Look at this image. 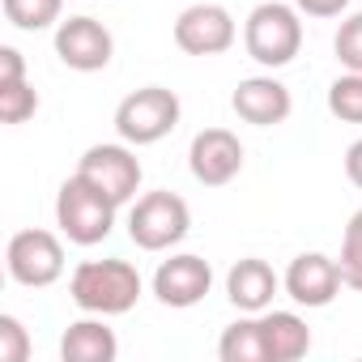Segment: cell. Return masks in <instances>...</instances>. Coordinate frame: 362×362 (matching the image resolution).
<instances>
[{"instance_id": "1", "label": "cell", "mask_w": 362, "mask_h": 362, "mask_svg": "<svg viewBox=\"0 0 362 362\" xmlns=\"http://www.w3.org/2000/svg\"><path fill=\"white\" fill-rule=\"evenodd\" d=\"M69 298L90 315H124L141 298V273L128 260H81L69 277Z\"/></svg>"}, {"instance_id": "2", "label": "cell", "mask_w": 362, "mask_h": 362, "mask_svg": "<svg viewBox=\"0 0 362 362\" xmlns=\"http://www.w3.org/2000/svg\"><path fill=\"white\" fill-rule=\"evenodd\" d=\"M243 47L260 69H286L303 52V13L281 0H264L243 22Z\"/></svg>"}, {"instance_id": "3", "label": "cell", "mask_w": 362, "mask_h": 362, "mask_svg": "<svg viewBox=\"0 0 362 362\" xmlns=\"http://www.w3.org/2000/svg\"><path fill=\"white\" fill-rule=\"evenodd\" d=\"M115 201L111 197H103L94 184H86V179L73 170L64 184H60V192H56V226H60V235L69 239V243H77V247H94V243H103L111 230H115Z\"/></svg>"}, {"instance_id": "4", "label": "cell", "mask_w": 362, "mask_h": 362, "mask_svg": "<svg viewBox=\"0 0 362 362\" xmlns=\"http://www.w3.org/2000/svg\"><path fill=\"white\" fill-rule=\"evenodd\" d=\"M179 115H184V107H179L175 90L141 86L115 107V132H119V141H128L136 149L141 145H158L162 136H170L179 128Z\"/></svg>"}, {"instance_id": "5", "label": "cell", "mask_w": 362, "mask_h": 362, "mask_svg": "<svg viewBox=\"0 0 362 362\" xmlns=\"http://www.w3.org/2000/svg\"><path fill=\"white\" fill-rule=\"evenodd\" d=\"M188 230H192V209L175 192H145L128 209V239L141 252H166L175 243H184Z\"/></svg>"}, {"instance_id": "6", "label": "cell", "mask_w": 362, "mask_h": 362, "mask_svg": "<svg viewBox=\"0 0 362 362\" xmlns=\"http://www.w3.org/2000/svg\"><path fill=\"white\" fill-rule=\"evenodd\" d=\"M5 269L26 290H47L64 277V243L52 230H18L5 247Z\"/></svg>"}, {"instance_id": "7", "label": "cell", "mask_w": 362, "mask_h": 362, "mask_svg": "<svg viewBox=\"0 0 362 362\" xmlns=\"http://www.w3.org/2000/svg\"><path fill=\"white\" fill-rule=\"evenodd\" d=\"M77 175L86 184H94L103 197H111L115 205H128L141 188V158L132 153L128 141L119 145H90L77 162Z\"/></svg>"}, {"instance_id": "8", "label": "cell", "mask_w": 362, "mask_h": 362, "mask_svg": "<svg viewBox=\"0 0 362 362\" xmlns=\"http://www.w3.org/2000/svg\"><path fill=\"white\" fill-rule=\"evenodd\" d=\"M239 39V26L226 5H188L175 18V43L188 56H222Z\"/></svg>"}, {"instance_id": "9", "label": "cell", "mask_w": 362, "mask_h": 362, "mask_svg": "<svg viewBox=\"0 0 362 362\" xmlns=\"http://www.w3.org/2000/svg\"><path fill=\"white\" fill-rule=\"evenodd\" d=\"M209 290H214V269L205 256H192V252H179V256L162 260L153 273V298L162 307H175V311L197 307Z\"/></svg>"}, {"instance_id": "10", "label": "cell", "mask_w": 362, "mask_h": 362, "mask_svg": "<svg viewBox=\"0 0 362 362\" xmlns=\"http://www.w3.org/2000/svg\"><path fill=\"white\" fill-rule=\"evenodd\" d=\"M188 166L192 179L205 188H226L230 179L243 170V145L230 128H205L188 145Z\"/></svg>"}, {"instance_id": "11", "label": "cell", "mask_w": 362, "mask_h": 362, "mask_svg": "<svg viewBox=\"0 0 362 362\" xmlns=\"http://www.w3.org/2000/svg\"><path fill=\"white\" fill-rule=\"evenodd\" d=\"M56 56L73 73H98L115 56V39L98 18H69L56 26Z\"/></svg>"}, {"instance_id": "12", "label": "cell", "mask_w": 362, "mask_h": 362, "mask_svg": "<svg viewBox=\"0 0 362 362\" xmlns=\"http://www.w3.org/2000/svg\"><path fill=\"white\" fill-rule=\"evenodd\" d=\"M286 294L298 303V307H328L337 294H341V264L324 252H303L290 260L286 277H281Z\"/></svg>"}, {"instance_id": "13", "label": "cell", "mask_w": 362, "mask_h": 362, "mask_svg": "<svg viewBox=\"0 0 362 362\" xmlns=\"http://www.w3.org/2000/svg\"><path fill=\"white\" fill-rule=\"evenodd\" d=\"M230 107L243 124H256V128H273V124H286L290 111H294V98L290 90L277 81V77H247L235 86L230 94Z\"/></svg>"}, {"instance_id": "14", "label": "cell", "mask_w": 362, "mask_h": 362, "mask_svg": "<svg viewBox=\"0 0 362 362\" xmlns=\"http://www.w3.org/2000/svg\"><path fill=\"white\" fill-rule=\"evenodd\" d=\"M277 290H281V277H277L273 264L260 260V256H243V260H235L230 273H226V298H230L243 315L269 311L273 298H277Z\"/></svg>"}, {"instance_id": "15", "label": "cell", "mask_w": 362, "mask_h": 362, "mask_svg": "<svg viewBox=\"0 0 362 362\" xmlns=\"http://www.w3.org/2000/svg\"><path fill=\"white\" fill-rule=\"evenodd\" d=\"M260 337L269 362H298L311 349V328L294 311H260Z\"/></svg>"}, {"instance_id": "16", "label": "cell", "mask_w": 362, "mask_h": 362, "mask_svg": "<svg viewBox=\"0 0 362 362\" xmlns=\"http://www.w3.org/2000/svg\"><path fill=\"white\" fill-rule=\"evenodd\" d=\"M119 341L103 320H77L60 337V358L64 362H115Z\"/></svg>"}, {"instance_id": "17", "label": "cell", "mask_w": 362, "mask_h": 362, "mask_svg": "<svg viewBox=\"0 0 362 362\" xmlns=\"http://www.w3.org/2000/svg\"><path fill=\"white\" fill-rule=\"evenodd\" d=\"M218 358L222 362H269L264 358V337H260V315L235 320L218 341Z\"/></svg>"}, {"instance_id": "18", "label": "cell", "mask_w": 362, "mask_h": 362, "mask_svg": "<svg viewBox=\"0 0 362 362\" xmlns=\"http://www.w3.org/2000/svg\"><path fill=\"white\" fill-rule=\"evenodd\" d=\"M0 5H5L9 26H18L26 35H39V30H52L60 22L64 0H0Z\"/></svg>"}, {"instance_id": "19", "label": "cell", "mask_w": 362, "mask_h": 362, "mask_svg": "<svg viewBox=\"0 0 362 362\" xmlns=\"http://www.w3.org/2000/svg\"><path fill=\"white\" fill-rule=\"evenodd\" d=\"M328 111L341 119V124H362V73H341L332 86H328Z\"/></svg>"}, {"instance_id": "20", "label": "cell", "mask_w": 362, "mask_h": 362, "mask_svg": "<svg viewBox=\"0 0 362 362\" xmlns=\"http://www.w3.org/2000/svg\"><path fill=\"white\" fill-rule=\"evenodd\" d=\"M337 264H341V281L362 294V209L349 218V226H345V235H341V256H337Z\"/></svg>"}, {"instance_id": "21", "label": "cell", "mask_w": 362, "mask_h": 362, "mask_svg": "<svg viewBox=\"0 0 362 362\" xmlns=\"http://www.w3.org/2000/svg\"><path fill=\"white\" fill-rule=\"evenodd\" d=\"M35 111H39V94H35V86L26 77L22 81H0V119L5 124H26Z\"/></svg>"}, {"instance_id": "22", "label": "cell", "mask_w": 362, "mask_h": 362, "mask_svg": "<svg viewBox=\"0 0 362 362\" xmlns=\"http://www.w3.org/2000/svg\"><path fill=\"white\" fill-rule=\"evenodd\" d=\"M332 52H337V60L349 73H362V13H354V18L341 22V30L332 39Z\"/></svg>"}, {"instance_id": "23", "label": "cell", "mask_w": 362, "mask_h": 362, "mask_svg": "<svg viewBox=\"0 0 362 362\" xmlns=\"http://www.w3.org/2000/svg\"><path fill=\"white\" fill-rule=\"evenodd\" d=\"M30 358V337L18 315H0V362H26Z\"/></svg>"}, {"instance_id": "24", "label": "cell", "mask_w": 362, "mask_h": 362, "mask_svg": "<svg viewBox=\"0 0 362 362\" xmlns=\"http://www.w3.org/2000/svg\"><path fill=\"white\" fill-rule=\"evenodd\" d=\"M294 9L307 18H341L349 9V0H294Z\"/></svg>"}, {"instance_id": "25", "label": "cell", "mask_w": 362, "mask_h": 362, "mask_svg": "<svg viewBox=\"0 0 362 362\" xmlns=\"http://www.w3.org/2000/svg\"><path fill=\"white\" fill-rule=\"evenodd\" d=\"M26 77V60L18 47H0V81H22Z\"/></svg>"}, {"instance_id": "26", "label": "cell", "mask_w": 362, "mask_h": 362, "mask_svg": "<svg viewBox=\"0 0 362 362\" xmlns=\"http://www.w3.org/2000/svg\"><path fill=\"white\" fill-rule=\"evenodd\" d=\"M345 175H349V184L362 188V136L345 149Z\"/></svg>"}]
</instances>
